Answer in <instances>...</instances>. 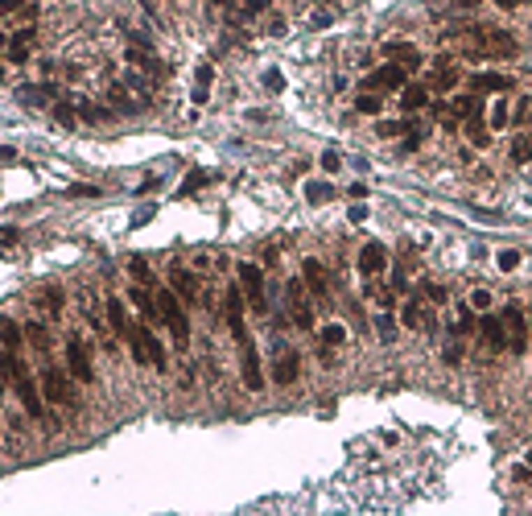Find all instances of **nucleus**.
<instances>
[{
    "mask_svg": "<svg viewBox=\"0 0 532 516\" xmlns=\"http://www.w3.org/2000/svg\"><path fill=\"white\" fill-rule=\"evenodd\" d=\"M0 372L13 380V392L21 397L25 413H29V418H42V397H38V384H34L29 368H25V360H21L17 351H4V355H0Z\"/></svg>",
    "mask_w": 532,
    "mask_h": 516,
    "instance_id": "f257e3e1",
    "label": "nucleus"
},
{
    "mask_svg": "<svg viewBox=\"0 0 532 516\" xmlns=\"http://www.w3.org/2000/svg\"><path fill=\"white\" fill-rule=\"evenodd\" d=\"M157 310H161V323L170 327V334L177 339V347H186V339H190V323H186V310H182V297H177L174 289H161L157 285Z\"/></svg>",
    "mask_w": 532,
    "mask_h": 516,
    "instance_id": "f03ea898",
    "label": "nucleus"
},
{
    "mask_svg": "<svg viewBox=\"0 0 532 516\" xmlns=\"http://www.w3.org/2000/svg\"><path fill=\"white\" fill-rule=\"evenodd\" d=\"M239 376H244V388L260 392L265 388V372H260V351L252 343V334H239Z\"/></svg>",
    "mask_w": 532,
    "mask_h": 516,
    "instance_id": "7ed1b4c3",
    "label": "nucleus"
},
{
    "mask_svg": "<svg viewBox=\"0 0 532 516\" xmlns=\"http://www.w3.org/2000/svg\"><path fill=\"white\" fill-rule=\"evenodd\" d=\"M503 334H508V347L520 355V351H529V314L520 310V306H508L503 310Z\"/></svg>",
    "mask_w": 532,
    "mask_h": 516,
    "instance_id": "20e7f679",
    "label": "nucleus"
},
{
    "mask_svg": "<svg viewBox=\"0 0 532 516\" xmlns=\"http://www.w3.org/2000/svg\"><path fill=\"white\" fill-rule=\"evenodd\" d=\"M239 285H244V293H248V302H252V310H256V314H268V297H265V273H260V265H239Z\"/></svg>",
    "mask_w": 532,
    "mask_h": 516,
    "instance_id": "39448f33",
    "label": "nucleus"
},
{
    "mask_svg": "<svg viewBox=\"0 0 532 516\" xmlns=\"http://www.w3.org/2000/svg\"><path fill=\"white\" fill-rule=\"evenodd\" d=\"M475 38H479L483 54H491V58H512V54H516V38H512V34H503V29L483 25V29H475Z\"/></svg>",
    "mask_w": 532,
    "mask_h": 516,
    "instance_id": "423d86ee",
    "label": "nucleus"
},
{
    "mask_svg": "<svg viewBox=\"0 0 532 516\" xmlns=\"http://www.w3.org/2000/svg\"><path fill=\"white\" fill-rule=\"evenodd\" d=\"M404 87V66L397 62H388V66H380V71H371L367 79H363V91H400Z\"/></svg>",
    "mask_w": 532,
    "mask_h": 516,
    "instance_id": "0eeeda50",
    "label": "nucleus"
},
{
    "mask_svg": "<svg viewBox=\"0 0 532 516\" xmlns=\"http://www.w3.org/2000/svg\"><path fill=\"white\" fill-rule=\"evenodd\" d=\"M42 392H45L50 405H66V401H71V380H66V372L45 368L42 372Z\"/></svg>",
    "mask_w": 532,
    "mask_h": 516,
    "instance_id": "6e6552de",
    "label": "nucleus"
},
{
    "mask_svg": "<svg viewBox=\"0 0 532 516\" xmlns=\"http://www.w3.org/2000/svg\"><path fill=\"white\" fill-rule=\"evenodd\" d=\"M66 364H71V372H75V380H83V384H91V380H95V368H91V355H87V347H83L79 339H66Z\"/></svg>",
    "mask_w": 532,
    "mask_h": 516,
    "instance_id": "1a4fd4ad",
    "label": "nucleus"
},
{
    "mask_svg": "<svg viewBox=\"0 0 532 516\" xmlns=\"http://www.w3.org/2000/svg\"><path fill=\"white\" fill-rule=\"evenodd\" d=\"M384 54H388V62H397V66H404V71H417V66L425 62V58H421V50L408 46V42H388Z\"/></svg>",
    "mask_w": 532,
    "mask_h": 516,
    "instance_id": "9d476101",
    "label": "nucleus"
},
{
    "mask_svg": "<svg viewBox=\"0 0 532 516\" xmlns=\"http://www.w3.org/2000/svg\"><path fill=\"white\" fill-rule=\"evenodd\" d=\"M289 310H293V323L302 330H310L313 327V314H310V306H306V297H302V281H289Z\"/></svg>",
    "mask_w": 532,
    "mask_h": 516,
    "instance_id": "9b49d317",
    "label": "nucleus"
},
{
    "mask_svg": "<svg viewBox=\"0 0 532 516\" xmlns=\"http://www.w3.org/2000/svg\"><path fill=\"white\" fill-rule=\"evenodd\" d=\"M227 327H231V334L239 339V334H248V327H244V293L231 285L227 289Z\"/></svg>",
    "mask_w": 532,
    "mask_h": 516,
    "instance_id": "f8f14e48",
    "label": "nucleus"
},
{
    "mask_svg": "<svg viewBox=\"0 0 532 516\" xmlns=\"http://www.w3.org/2000/svg\"><path fill=\"white\" fill-rule=\"evenodd\" d=\"M479 334H483V343H487L491 351L508 347V334H503V318H495V314H483V318H479Z\"/></svg>",
    "mask_w": 532,
    "mask_h": 516,
    "instance_id": "ddd939ff",
    "label": "nucleus"
},
{
    "mask_svg": "<svg viewBox=\"0 0 532 516\" xmlns=\"http://www.w3.org/2000/svg\"><path fill=\"white\" fill-rule=\"evenodd\" d=\"M108 323H112V330H116L120 339H128V334H133V318H128V306H124L120 297H108Z\"/></svg>",
    "mask_w": 532,
    "mask_h": 516,
    "instance_id": "4468645a",
    "label": "nucleus"
},
{
    "mask_svg": "<svg viewBox=\"0 0 532 516\" xmlns=\"http://www.w3.org/2000/svg\"><path fill=\"white\" fill-rule=\"evenodd\" d=\"M384 248L380 244H363V252H359V273L363 277H376V273H384Z\"/></svg>",
    "mask_w": 532,
    "mask_h": 516,
    "instance_id": "2eb2a0df",
    "label": "nucleus"
},
{
    "mask_svg": "<svg viewBox=\"0 0 532 516\" xmlns=\"http://www.w3.org/2000/svg\"><path fill=\"white\" fill-rule=\"evenodd\" d=\"M297 372H302L297 351H281V355H276V368H272V380H276V384H293Z\"/></svg>",
    "mask_w": 532,
    "mask_h": 516,
    "instance_id": "dca6fc26",
    "label": "nucleus"
},
{
    "mask_svg": "<svg viewBox=\"0 0 532 516\" xmlns=\"http://www.w3.org/2000/svg\"><path fill=\"white\" fill-rule=\"evenodd\" d=\"M34 38H38V29H34V25H25V29H21V34L13 38L8 62H17V66H21V62H29V46H34Z\"/></svg>",
    "mask_w": 532,
    "mask_h": 516,
    "instance_id": "f3484780",
    "label": "nucleus"
},
{
    "mask_svg": "<svg viewBox=\"0 0 532 516\" xmlns=\"http://www.w3.org/2000/svg\"><path fill=\"white\" fill-rule=\"evenodd\" d=\"M425 103H429V91H425V87L404 83V91H400V108H404V112H421Z\"/></svg>",
    "mask_w": 532,
    "mask_h": 516,
    "instance_id": "a211bd4d",
    "label": "nucleus"
},
{
    "mask_svg": "<svg viewBox=\"0 0 532 516\" xmlns=\"http://www.w3.org/2000/svg\"><path fill=\"white\" fill-rule=\"evenodd\" d=\"M302 273H306V281H310V289L318 293V297H326V293H330V285H326V269H322L318 260H306V265H302Z\"/></svg>",
    "mask_w": 532,
    "mask_h": 516,
    "instance_id": "6ab92c4d",
    "label": "nucleus"
},
{
    "mask_svg": "<svg viewBox=\"0 0 532 516\" xmlns=\"http://www.w3.org/2000/svg\"><path fill=\"white\" fill-rule=\"evenodd\" d=\"M170 281H174L177 297H186V302H194V297H198V281H194L186 269H174V273H170Z\"/></svg>",
    "mask_w": 532,
    "mask_h": 516,
    "instance_id": "aec40b11",
    "label": "nucleus"
},
{
    "mask_svg": "<svg viewBox=\"0 0 532 516\" xmlns=\"http://www.w3.org/2000/svg\"><path fill=\"white\" fill-rule=\"evenodd\" d=\"M508 87H512V79H508V75H495V71L475 75V91H508Z\"/></svg>",
    "mask_w": 532,
    "mask_h": 516,
    "instance_id": "412c9836",
    "label": "nucleus"
},
{
    "mask_svg": "<svg viewBox=\"0 0 532 516\" xmlns=\"http://www.w3.org/2000/svg\"><path fill=\"white\" fill-rule=\"evenodd\" d=\"M211 79H215V71L211 66H198V75H194V103H207L211 99Z\"/></svg>",
    "mask_w": 532,
    "mask_h": 516,
    "instance_id": "4be33fe9",
    "label": "nucleus"
},
{
    "mask_svg": "<svg viewBox=\"0 0 532 516\" xmlns=\"http://www.w3.org/2000/svg\"><path fill=\"white\" fill-rule=\"evenodd\" d=\"M128 62L145 66V71H153V75H161V62H157V58H153V54H149L145 46H133V50H128Z\"/></svg>",
    "mask_w": 532,
    "mask_h": 516,
    "instance_id": "5701e85b",
    "label": "nucleus"
},
{
    "mask_svg": "<svg viewBox=\"0 0 532 516\" xmlns=\"http://www.w3.org/2000/svg\"><path fill=\"white\" fill-rule=\"evenodd\" d=\"M0 343H4V351H17V347H21V330H17V323L0 318Z\"/></svg>",
    "mask_w": 532,
    "mask_h": 516,
    "instance_id": "b1692460",
    "label": "nucleus"
},
{
    "mask_svg": "<svg viewBox=\"0 0 532 516\" xmlns=\"http://www.w3.org/2000/svg\"><path fill=\"white\" fill-rule=\"evenodd\" d=\"M400 318H404V327H408V330H421V327H425V314H421V302H408V306L400 310Z\"/></svg>",
    "mask_w": 532,
    "mask_h": 516,
    "instance_id": "393cba45",
    "label": "nucleus"
},
{
    "mask_svg": "<svg viewBox=\"0 0 532 516\" xmlns=\"http://www.w3.org/2000/svg\"><path fill=\"white\" fill-rule=\"evenodd\" d=\"M512 161H516V165H529L532 161V141L529 137H516V141H512Z\"/></svg>",
    "mask_w": 532,
    "mask_h": 516,
    "instance_id": "a878e982",
    "label": "nucleus"
},
{
    "mask_svg": "<svg viewBox=\"0 0 532 516\" xmlns=\"http://www.w3.org/2000/svg\"><path fill=\"white\" fill-rule=\"evenodd\" d=\"M25 339H29L38 351H45V347H50V330H45L42 323H29V327H25Z\"/></svg>",
    "mask_w": 532,
    "mask_h": 516,
    "instance_id": "bb28decb",
    "label": "nucleus"
},
{
    "mask_svg": "<svg viewBox=\"0 0 532 516\" xmlns=\"http://www.w3.org/2000/svg\"><path fill=\"white\" fill-rule=\"evenodd\" d=\"M128 273H133L140 285H157V281H153V273H149V265H145L140 256H133V260H128Z\"/></svg>",
    "mask_w": 532,
    "mask_h": 516,
    "instance_id": "cd10ccee",
    "label": "nucleus"
},
{
    "mask_svg": "<svg viewBox=\"0 0 532 516\" xmlns=\"http://www.w3.org/2000/svg\"><path fill=\"white\" fill-rule=\"evenodd\" d=\"M343 339H347V330L339 327V323H330V327L322 330V343H326V347H339Z\"/></svg>",
    "mask_w": 532,
    "mask_h": 516,
    "instance_id": "c85d7f7f",
    "label": "nucleus"
},
{
    "mask_svg": "<svg viewBox=\"0 0 532 516\" xmlns=\"http://www.w3.org/2000/svg\"><path fill=\"white\" fill-rule=\"evenodd\" d=\"M45 310H50V314H62V289H58V285L45 289Z\"/></svg>",
    "mask_w": 532,
    "mask_h": 516,
    "instance_id": "c756f323",
    "label": "nucleus"
},
{
    "mask_svg": "<svg viewBox=\"0 0 532 516\" xmlns=\"http://www.w3.org/2000/svg\"><path fill=\"white\" fill-rule=\"evenodd\" d=\"M359 112L376 116V112H380V95H376V91H363V95H359Z\"/></svg>",
    "mask_w": 532,
    "mask_h": 516,
    "instance_id": "7c9ffc66",
    "label": "nucleus"
},
{
    "mask_svg": "<svg viewBox=\"0 0 532 516\" xmlns=\"http://www.w3.org/2000/svg\"><path fill=\"white\" fill-rule=\"evenodd\" d=\"M306 194H310V202H326L334 190L326 186V182H310V186H306Z\"/></svg>",
    "mask_w": 532,
    "mask_h": 516,
    "instance_id": "2f4dec72",
    "label": "nucleus"
},
{
    "mask_svg": "<svg viewBox=\"0 0 532 516\" xmlns=\"http://www.w3.org/2000/svg\"><path fill=\"white\" fill-rule=\"evenodd\" d=\"M54 120H58L62 128H75V108H66V103H58V108H54Z\"/></svg>",
    "mask_w": 532,
    "mask_h": 516,
    "instance_id": "473e14b6",
    "label": "nucleus"
},
{
    "mask_svg": "<svg viewBox=\"0 0 532 516\" xmlns=\"http://www.w3.org/2000/svg\"><path fill=\"white\" fill-rule=\"evenodd\" d=\"M516 265H520V252H516V248H503V252H499V269H503V273H512Z\"/></svg>",
    "mask_w": 532,
    "mask_h": 516,
    "instance_id": "72a5a7b5",
    "label": "nucleus"
},
{
    "mask_svg": "<svg viewBox=\"0 0 532 516\" xmlns=\"http://www.w3.org/2000/svg\"><path fill=\"white\" fill-rule=\"evenodd\" d=\"M79 112H83V116H87L91 124H103V120H108V116H112V112H108V108H91V103H83V108H79Z\"/></svg>",
    "mask_w": 532,
    "mask_h": 516,
    "instance_id": "f704fd0d",
    "label": "nucleus"
},
{
    "mask_svg": "<svg viewBox=\"0 0 532 516\" xmlns=\"http://www.w3.org/2000/svg\"><path fill=\"white\" fill-rule=\"evenodd\" d=\"M487 120H491V128H503V124H508V108H503V103H495Z\"/></svg>",
    "mask_w": 532,
    "mask_h": 516,
    "instance_id": "c9c22d12",
    "label": "nucleus"
},
{
    "mask_svg": "<svg viewBox=\"0 0 532 516\" xmlns=\"http://www.w3.org/2000/svg\"><path fill=\"white\" fill-rule=\"evenodd\" d=\"M404 128H408V120H384V124H380V137H397V133H404Z\"/></svg>",
    "mask_w": 532,
    "mask_h": 516,
    "instance_id": "e433bc0d",
    "label": "nucleus"
},
{
    "mask_svg": "<svg viewBox=\"0 0 532 516\" xmlns=\"http://www.w3.org/2000/svg\"><path fill=\"white\" fill-rule=\"evenodd\" d=\"M265 87H268V91H285V75H281V71H268Z\"/></svg>",
    "mask_w": 532,
    "mask_h": 516,
    "instance_id": "4c0bfd02",
    "label": "nucleus"
},
{
    "mask_svg": "<svg viewBox=\"0 0 532 516\" xmlns=\"http://www.w3.org/2000/svg\"><path fill=\"white\" fill-rule=\"evenodd\" d=\"M202 182H207V174H202V170H194V174L186 178V186H182V194H194V190L202 186Z\"/></svg>",
    "mask_w": 532,
    "mask_h": 516,
    "instance_id": "58836bf2",
    "label": "nucleus"
},
{
    "mask_svg": "<svg viewBox=\"0 0 532 516\" xmlns=\"http://www.w3.org/2000/svg\"><path fill=\"white\" fill-rule=\"evenodd\" d=\"M442 66H445V62H442ZM454 83H458V71H450V66H445V71H442V79H438V91H450Z\"/></svg>",
    "mask_w": 532,
    "mask_h": 516,
    "instance_id": "ea45409f",
    "label": "nucleus"
},
{
    "mask_svg": "<svg viewBox=\"0 0 532 516\" xmlns=\"http://www.w3.org/2000/svg\"><path fill=\"white\" fill-rule=\"evenodd\" d=\"M471 306H475V310H487V306H491V293H487V289H475V293H471Z\"/></svg>",
    "mask_w": 532,
    "mask_h": 516,
    "instance_id": "a19ab883",
    "label": "nucleus"
},
{
    "mask_svg": "<svg viewBox=\"0 0 532 516\" xmlns=\"http://www.w3.org/2000/svg\"><path fill=\"white\" fill-rule=\"evenodd\" d=\"M376 327H380V334H384V339H392V334H397V327H392V314H380V318H376Z\"/></svg>",
    "mask_w": 532,
    "mask_h": 516,
    "instance_id": "79ce46f5",
    "label": "nucleus"
},
{
    "mask_svg": "<svg viewBox=\"0 0 532 516\" xmlns=\"http://www.w3.org/2000/svg\"><path fill=\"white\" fill-rule=\"evenodd\" d=\"M322 165H326V170H330V174H334V170H339V165H343V157H339V153H322Z\"/></svg>",
    "mask_w": 532,
    "mask_h": 516,
    "instance_id": "37998d69",
    "label": "nucleus"
},
{
    "mask_svg": "<svg viewBox=\"0 0 532 516\" xmlns=\"http://www.w3.org/2000/svg\"><path fill=\"white\" fill-rule=\"evenodd\" d=\"M458 360H462V347H458V343H450V347H445V364H458Z\"/></svg>",
    "mask_w": 532,
    "mask_h": 516,
    "instance_id": "c03bdc74",
    "label": "nucleus"
},
{
    "mask_svg": "<svg viewBox=\"0 0 532 516\" xmlns=\"http://www.w3.org/2000/svg\"><path fill=\"white\" fill-rule=\"evenodd\" d=\"M265 8H268V0H248V4H244L248 17H252V13H265Z\"/></svg>",
    "mask_w": 532,
    "mask_h": 516,
    "instance_id": "a18cd8bd",
    "label": "nucleus"
},
{
    "mask_svg": "<svg viewBox=\"0 0 532 516\" xmlns=\"http://www.w3.org/2000/svg\"><path fill=\"white\" fill-rule=\"evenodd\" d=\"M71 194H75V198H95L99 190H95V186H71Z\"/></svg>",
    "mask_w": 532,
    "mask_h": 516,
    "instance_id": "49530a36",
    "label": "nucleus"
},
{
    "mask_svg": "<svg viewBox=\"0 0 532 516\" xmlns=\"http://www.w3.org/2000/svg\"><path fill=\"white\" fill-rule=\"evenodd\" d=\"M21 4H25V0H0V17H8V13L21 8Z\"/></svg>",
    "mask_w": 532,
    "mask_h": 516,
    "instance_id": "de8ad7c7",
    "label": "nucleus"
},
{
    "mask_svg": "<svg viewBox=\"0 0 532 516\" xmlns=\"http://www.w3.org/2000/svg\"><path fill=\"white\" fill-rule=\"evenodd\" d=\"M17 239V228H0V244H13Z\"/></svg>",
    "mask_w": 532,
    "mask_h": 516,
    "instance_id": "09e8293b",
    "label": "nucleus"
},
{
    "mask_svg": "<svg viewBox=\"0 0 532 516\" xmlns=\"http://www.w3.org/2000/svg\"><path fill=\"white\" fill-rule=\"evenodd\" d=\"M495 4H499V8H520L524 0H495Z\"/></svg>",
    "mask_w": 532,
    "mask_h": 516,
    "instance_id": "8fccbe9b",
    "label": "nucleus"
},
{
    "mask_svg": "<svg viewBox=\"0 0 532 516\" xmlns=\"http://www.w3.org/2000/svg\"><path fill=\"white\" fill-rule=\"evenodd\" d=\"M450 4H466V8H475V4H479V0H450Z\"/></svg>",
    "mask_w": 532,
    "mask_h": 516,
    "instance_id": "3c124183",
    "label": "nucleus"
},
{
    "mask_svg": "<svg viewBox=\"0 0 532 516\" xmlns=\"http://www.w3.org/2000/svg\"><path fill=\"white\" fill-rule=\"evenodd\" d=\"M0 392H4V380H0Z\"/></svg>",
    "mask_w": 532,
    "mask_h": 516,
    "instance_id": "603ef678",
    "label": "nucleus"
},
{
    "mask_svg": "<svg viewBox=\"0 0 532 516\" xmlns=\"http://www.w3.org/2000/svg\"><path fill=\"white\" fill-rule=\"evenodd\" d=\"M219 4H231V0H219Z\"/></svg>",
    "mask_w": 532,
    "mask_h": 516,
    "instance_id": "864d4df0",
    "label": "nucleus"
},
{
    "mask_svg": "<svg viewBox=\"0 0 532 516\" xmlns=\"http://www.w3.org/2000/svg\"><path fill=\"white\" fill-rule=\"evenodd\" d=\"M529 467H532V455H529Z\"/></svg>",
    "mask_w": 532,
    "mask_h": 516,
    "instance_id": "5fc2aeb1",
    "label": "nucleus"
}]
</instances>
